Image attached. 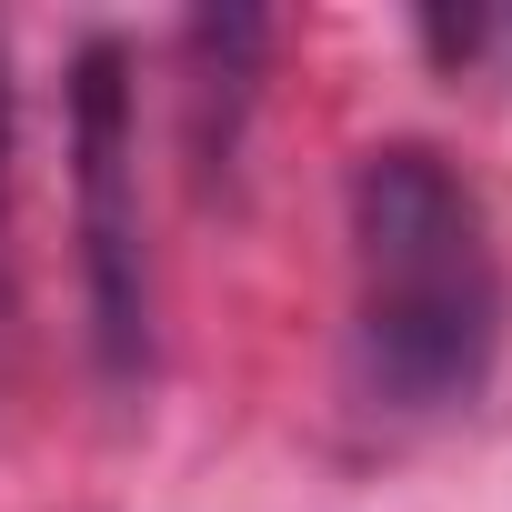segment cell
<instances>
[{
  "mask_svg": "<svg viewBox=\"0 0 512 512\" xmlns=\"http://www.w3.org/2000/svg\"><path fill=\"white\" fill-rule=\"evenodd\" d=\"M352 241V372L382 412L442 422L502 362V241L482 191L432 141H372L342 181Z\"/></svg>",
  "mask_w": 512,
  "mask_h": 512,
  "instance_id": "obj_1",
  "label": "cell"
},
{
  "mask_svg": "<svg viewBox=\"0 0 512 512\" xmlns=\"http://www.w3.org/2000/svg\"><path fill=\"white\" fill-rule=\"evenodd\" d=\"M0 181H11V71H0Z\"/></svg>",
  "mask_w": 512,
  "mask_h": 512,
  "instance_id": "obj_3",
  "label": "cell"
},
{
  "mask_svg": "<svg viewBox=\"0 0 512 512\" xmlns=\"http://www.w3.org/2000/svg\"><path fill=\"white\" fill-rule=\"evenodd\" d=\"M71 211H81L101 372L141 382L151 372V241H141V111H131L121 41H91L71 61Z\"/></svg>",
  "mask_w": 512,
  "mask_h": 512,
  "instance_id": "obj_2",
  "label": "cell"
}]
</instances>
